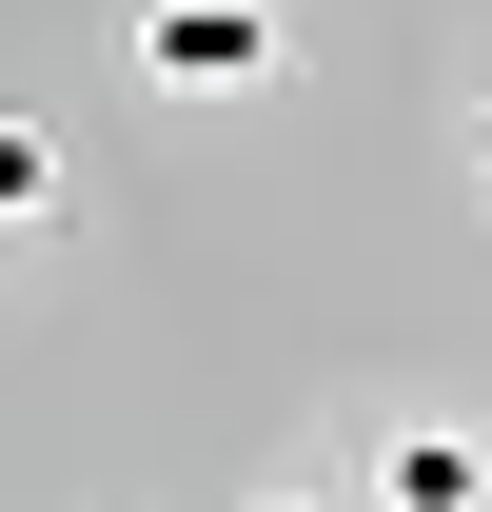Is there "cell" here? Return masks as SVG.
I'll return each instance as SVG.
<instances>
[{
    "label": "cell",
    "mask_w": 492,
    "mask_h": 512,
    "mask_svg": "<svg viewBox=\"0 0 492 512\" xmlns=\"http://www.w3.org/2000/svg\"><path fill=\"white\" fill-rule=\"evenodd\" d=\"M0 256H20V237H0Z\"/></svg>",
    "instance_id": "cell-6"
},
{
    "label": "cell",
    "mask_w": 492,
    "mask_h": 512,
    "mask_svg": "<svg viewBox=\"0 0 492 512\" xmlns=\"http://www.w3.org/2000/svg\"><path fill=\"white\" fill-rule=\"evenodd\" d=\"M40 217H60V138L0 119V237H40Z\"/></svg>",
    "instance_id": "cell-3"
},
{
    "label": "cell",
    "mask_w": 492,
    "mask_h": 512,
    "mask_svg": "<svg viewBox=\"0 0 492 512\" xmlns=\"http://www.w3.org/2000/svg\"><path fill=\"white\" fill-rule=\"evenodd\" d=\"M256 512H335V493H296V473H276V493H256Z\"/></svg>",
    "instance_id": "cell-5"
},
{
    "label": "cell",
    "mask_w": 492,
    "mask_h": 512,
    "mask_svg": "<svg viewBox=\"0 0 492 512\" xmlns=\"http://www.w3.org/2000/svg\"><path fill=\"white\" fill-rule=\"evenodd\" d=\"M453 178H473V197H492V99H473V119H453Z\"/></svg>",
    "instance_id": "cell-4"
},
{
    "label": "cell",
    "mask_w": 492,
    "mask_h": 512,
    "mask_svg": "<svg viewBox=\"0 0 492 512\" xmlns=\"http://www.w3.org/2000/svg\"><path fill=\"white\" fill-rule=\"evenodd\" d=\"M355 512H492V434L473 414H394L374 473H355Z\"/></svg>",
    "instance_id": "cell-2"
},
{
    "label": "cell",
    "mask_w": 492,
    "mask_h": 512,
    "mask_svg": "<svg viewBox=\"0 0 492 512\" xmlns=\"http://www.w3.org/2000/svg\"><path fill=\"white\" fill-rule=\"evenodd\" d=\"M119 60L158 79V99H256V79L296 60V20H276V0H119Z\"/></svg>",
    "instance_id": "cell-1"
}]
</instances>
